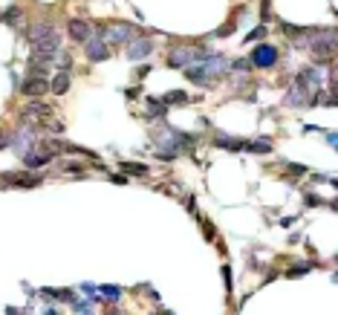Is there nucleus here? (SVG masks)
I'll use <instances>...</instances> for the list:
<instances>
[{"label": "nucleus", "instance_id": "12", "mask_svg": "<svg viewBox=\"0 0 338 315\" xmlns=\"http://www.w3.org/2000/svg\"><path fill=\"white\" fill-rule=\"evenodd\" d=\"M203 67L208 69V75H217V72L228 69V61H225L223 55H205V58H203Z\"/></svg>", "mask_w": 338, "mask_h": 315}, {"label": "nucleus", "instance_id": "3", "mask_svg": "<svg viewBox=\"0 0 338 315\" xmlns=\"http://www.w3.org/2000/svg\"><path fill=\"white\" fill-rule=\"evenodd\" d=\"M98 38H104L110 46H113V44H127V41L133 38V26H130V23H110L107 29L98 32Z\"/></svg>", "mask_w": 338, "mask_h": 315}, {"label": "nucleus", "instance_id": "15", "mask_svg": "<svg viewBox=\"0 0 338 315\" xmlns=\"http://www.w3.org/2000/svg\"><path fill=\"white\" fill-rule=\"evenodd\" d=\"M191 98H188V93H182V90H171V93L162 95V104L165 107H174V104H188Z\"/></svg>", "mask_w": 338, "mask_h": 315}, {"label": "nucleus", "instance_id": "6", "mask_svg": "<svg viewBox=\"0 0 338 315\" xmlns=\"http://www.w3.org/2000/svg\"><path fill=\"white\" fill-rule=\"evenodd\" d=\"M251 64H254V67H260V69L275 67V64H277V49H275V46H269V44L254 46V52H251Z\"/></svg>", "mask_w": 338, "mask_h": 315}, {"label": "nucleus", "instance_id": "22", "mask_svg": "<svg viewBox=\"0 0 338 315\" xmlns=\"http://www.w3.org/2000/svg\"><path fill=\"white\" fill-rule=\"evenodd\" d=\"M263 35H266V26H260V29H254L251 32V35H248L246 41H257V38H263Z\"/></svg>", "mask_w": 338, "mask_h": 315}, {"label": "nucleus", "instance_id": "21", "mask_svg": "<svg viewBox=\"0 0 338 315\" xmlns=\"http://www.w3.org/2000/svg\"><path fill=\"white\" fill-rule=\"evenodd\" d=\"M101 292H104V295H107V298H113V301H116V298H119V295H122V292H119V289H116V286H104V289H101Z\"/></svg>", "mask_w": 338, "mask_h": 315}, {"label": "nucleus", "instance_id": "11", "mask_svg": "<svg viewBox=\"0 0 338 315\" xmlns=\"http://www.w3.org/2000/svg\"><path fill=\"white\" fill-rule=\"evenodd\" d=\"M185 78L194 81V84H205L208 81V69L203 64H191V67H185Z\"/></svg>", "mask_w": 338, "mask_h": 315}, {"label": "nucleus", "instance_id": "19", "mask_svg": "<svg viewBox=\"0 0 338 315\" xmlns=\"http://www.w3.org/2000/svg\"><path fill=\"white\" fill-rule=\"evenodd\" d=\"M122 168H124V174H136V177H145V174H148V168H145L142 162H124Z\"/></svg>", "mask_w": 338, "mask_h": 315}, {"label": "nucleus", "instance_id": "24", "mask_svg": "<svg viewBox=\"0 0 338 315\" xmlns=\"http://www.w3.org/2000/svg\"><path fill=\"white\" fill-rule=\"evenodd\" d=\"M75 313H90V304H75Z\"/></svg>", "mask_w": 338, "mask_h": 315}, {"label": "nucleus", "instance_id": "4", "mask_svg": "<svg viewBox=\"0 0 338 315\" xmlns=\"http://www.w3.org/2000/svg\"><path fill=\"white\" fill-rule=\"evenodd\" d=\"M52 116V107L49 104H44V101H32V104H26L23 110H21V119H23V125H41L44 119H49Z\"/></svg>", "mask_w": 338, "mask_h": 315}, {"label": "nucleus", "instance_id": "9", "mask_svg": "<svg viewBox=\"0 0 338 315\" xmlns=\"http://www.w3.org/2000/svg\"><path fill=\"white\" fill-rule=\"evenodd\" d=\"M67 32H69V38L78 41V44H84V41L92 38V26L87 23V21H81V18H72V21L67 23Z\"/></svg>", "mask_w": 338, "mask_h": 315}, {"label": "nucleus", "instance_id": "1", "mask_svg": "<svg viewBox=\"0 0 338 315\" xmlns=\"http://www.w3.org/2000/svg\"><path fill=\"white\" fill-rule=\"evenodd\" d=\"M208 52L205 49H197V46H182V49H174L171 55H168V67H191V64H203V58H205Z\"/></svg>", "mask_w": 338, "mask_h": 315}, {"label": "nucleus", "instance_id": "7", "mask_svg": "<svg viewBox=\"0 0 338 315\" xmlns=\"http://www.w3.org/2000/svg\"><path fill=\"white\" fill-rule=\"evenodd\" d=\"M84 46H87V61H107L110 58V44L104 41V38H90V41H84Z\"/></svg>", "mask_w": 338, "mask_h": 315}, {"label": "nucleus", "instance_id": "10", "mask_svg": "<svg viewBox=\"0 0 338 315\" xmlns=\"http://www.w3.org/2000/svg\"><path fill=\"white\" fill-rule=\"evenodd\" d=\"M6 182L21 185V188H35V185H41V177H29V174H6Z\"/></svg>", "mask_w": 338, "mask_h": 315}, {"label": "nucleus", "instance_id": "14", "mask_svg": "<svg viewBox=\"0 0 338 315\" xmlns=\"http://www.w3.org/2000/svg\"><path fill=\"white\" fill-rule=\"evenodd\" d=\"M243 151H248V154H272V142H269V139H254V142H243Z\"/></svg>", "mask_w": 338, "mask_h": 315}, {"label": "nucleus", "instance_id": "2", "mask_svg": "<svg viewBox=\"0 0 338 315\" xmlns=\"http://www.w3.org/2000/svg\"><path fill=\"white\" fill-rule=\"evenodd\" d=\"M32 49H35V55H38V58H44V61H52V58L61 52V35H58V32H52V35L41 38L38 44H32Z\"/></svg>", "mask_w": 338, "mask_h": 315}, {"label": "nucleus", "instance_id": "17", "mask_svg": "<svg viewBox=\"0 0 338 315\" xmlns=\"http://www.w3.org/2000/svg\"><path fill=\"white\" fill-rule=\"evenodd\" d=\"M304 93H307V90H304L301 84H295V87L286 93V104H289V107H292V104H298V107H301V104H304Z\"/></svg>", "mask_w": 338, "mask_h": 315}, {"label": "nucleus", "instance_id": "5", "mask_svg": "<svg viewBox=\"0 0 338 315\" xmlns=\"http://www.w3.org/2000/svg\"><path fill=\"white\" fill-rule=\"evenodd\" d=\"M154 52V41L151 38H130L127 41V58L130 61H145Z\"/></svg>", "mask_w": 338, "mask_h": 315}, {"label": "nucleus", "instance_id": "16", "mask_svg": "<svg viewBox=\"0 0 338 315\" xmlns=\"http://www.w3.org/2000/svg\"><path fill=\"white\" fill-rule=\"evenodd\" d=\"M52 26H49V23H35V26H29V41L32 44H38V41H41V38H46V35H52Z\"/></svg>", "mask_w": 338, "mask_h": 315}, {"label": "nucleus", "instance_id": "18", "mask_svg": "<svg viewBox=\"0 0 338 315\" xmlns=\"http://www.w3.org/2000/svg\"><path fill=\"white\" fill-rule=\"evenodd\" d=\"M217 148H225V151H240L243 142L240 139H231V136H217Z\"/></svg>", "mask_w": 338, "mask_h": 315}, {"label": "nucleus", "instance_id": "20", "mask_svg": "<svg viewBox=\"0 0 338 315\" xmlns=\"http://www.w3.org/2000/svg\"><path fill=\"white\" fill-rule=\"evenodd\" d=\"M3 21H9V23H15V21H21V9L18 6H12L6 15H3Z\"/></svg>", "mask_w": 338, "mask_h": 315}, {"label": "nucleus", "instance_id": "23", "mask_svg": "<svg viewBox=\"0 0 338 315\" xmlns=\"http://www.w3.org/2000/svg\"><path fill=\"white\" fill-rule=\"evenodd\" d=\"M9 142H12V136H9V133H0V151L9 148Z\"/></svg>", "mask_w": 338, "mask_h": 315}, {"label": "nucleus", "instance_id": "8", "mask_svg": "<svg viewBox=\"0 0 338 315\" xmlns=\"http://www.w3.org/2000/svg\"><path fill=\"white\" fill-rule=\"evenodd\" d=\"M46 90H49V84H46L44 75H29V78L21 84V93L26 95V98H44Z\"/></svg>", "mask_w": 338, "mask_h": 315}, {"label": "nucleus", "instance_id": "13", "mask_svg": "<svg viewBox=\"0 0 338 315\" xmlns=\"http://www.w3.org/2000/svg\"><path fill=\"white\" fill-rule=\"evenodd\" d=\"M69 81H72L69 69H61V72L55 75V81H52V93H55V95H64L67 90H69Z\"/></svg>", "mask_w": 338, "mask_h": 315}]
</instances>
